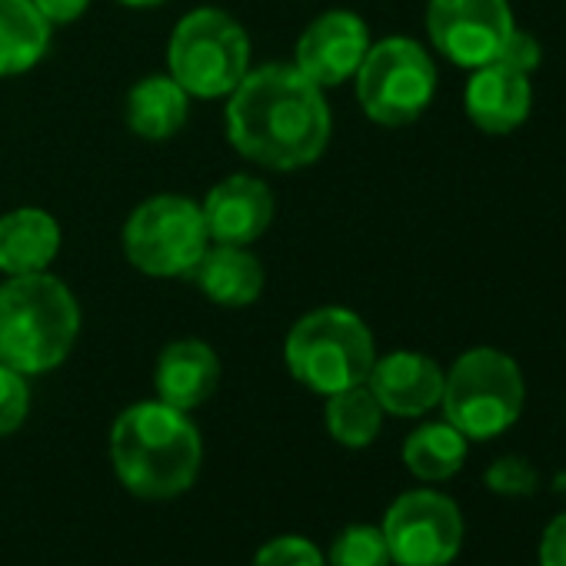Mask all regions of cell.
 Wrapping results in <instances>:
<instances>
[{"instance_id":"3957f363","label":"cell","mask_w":566,"mask_h":566,"mask_svg":"<svg viewBox=\"0 0 566 566\" xmlns=\"http://www.w3.org/2000/svg\"><path fill=\"white\" fill-rule=\"evenodd\" d=\"M81 334V307L64 280L44 273L0 283V364L24 377L48 374L67 360Z\"/></svg>"},{"instance_id":"52a82bcc","label":"cell","mask_w":566,"mask_h":566,"mask_svg":"<svg viewBox=\"0 0 566 566\" xmlns=\"http://www.w3.org/2000/svg\"><path fill=\"white\" fill-rule=\"evenodd\" d=\"M354 77L364 114L380 127H407L420 120L437 94V64L410 38L370 44Z\"/></svg>"},{"instance_id":"e0dca14e","label":"cell","mask_w":566,"mask_h":566,"mask_svg":"<svg viewBox=\"0 0 566 566\" xmlns=\"http://www.w3.org/2000/svg\"><path fill=\"white\" fill-rule=\"evenodd\" d=\"M61 253V223L41 207H21L0 217V273H44Z\"/></svg>"},{"instance_id":"603a6c76","label":"cell","mask_w":566,"mask_h":566,"mask_svg":"<svg viewBox=\"0 0 566 566\" xmlns=\"http://www.w3.org/2000/svg\"><path fill=\"white\" fill-rule=\"evenodd\" d=\"M483 483L496 496H533L536 486H539V473H536V467L530 460L506 453V457H500V460H493L486 467Z\"/></svg>"},{"instance_id":"9a60e30c","label":"cell","mask_w":566,"mask_h":566,"mask_svg":"<svg viewBox=\"0 0 566 566\" xmlns=\"http://www.w3.org/2000/svg\"><path fill=\"white\" fill-rule=\"evenodd\" d=\"M217 384H220V360H217V350L203 340H193V337L174 340L157 357V370H154L157 400L184 413L207 403L217 394Z\"/></svg>"},{"instance_id":"484cf974","label":"cell","mask_w":566,"mask_h":566,"mask_svg":"<svg viewBox=\"0 0 566 566\" xmlns=\"http://www.w3.org/2000/svg\"><path fill=\"white\" fill-rule=\"evenodd\" d=\"M496 61L530 77V74L539 67V61H543V51H539V41H536L530 31H520V28H513V34L506 38V44H503V51H500V57H496Z\"/></svg>"},{"instance_id":"4fadbf2b","label":"cell","mask_w":566,"mask_h":566,"mask_svg":"<svg viewBox=\"0 0 566 566\" xmlns=\"http://www.w3.org/2000/svg\"><path fill=\"white\" fill-rule=\"evenodd\" d=\"M384 413L394 417H423L440 407L443 397V370L433 357L417 350H394L374 360L367 377Z\"/></svg>"},{"instance_id":"ba28073f","label":"cell","mask_w":566,"mask_h":566,"mask_svg":"<svg viewBox=\"0 0 566 566\" xmlns=\"http://www.w3.org/2000/svg\"><path fill=\"white\" fill-rule=\"evenodd\" d=\"M207 223L200 203L177 193L144 200L124 223V253L147 276H187L207 250Z\"/></svg>"},{"instance_id":"5bb4252c","label":"cell","mask_w":566,"mask_h":566,"mask_svg":"<svg viewBox=\"0 0 566 566\" xmlns=\"http://www.w3.org/2000/svg\"><path fill=\"white\" fill-rule=\"evenodd\" d=\"M463 107L467 117L493 137H506L516 127L526 124L530 107H533V91L530 77L493 61L473 71L467 91H463Z\"/></svg>"},{"instance_id":"83f0119b","label":"cell","mask_w":566,"mask_h":566,"mask_svg":"<svg viewBox=\"0 0 566 566\" xmlns=\"http://www.w3.org/2000/svg\"><path fill=\"white\" fill-rule=\"evenodd\" d=\"M34 8L44 14L51 28H57V24H74L77 18H84L91 0H34Z\"/></svg>"},{"instance_id":"d6986e66","label":"cell","mask_w":566,"mask_h":566,"mask_svg":"<svg viewBox=\"0 0 566 566\" xmlns=\"http://www.w3.org/2000/svg\"><path fill=\"white\" fill-rule=\"evenodd\" d=\"M51 48V24L34 0H0V77H18L41 64Z\"/></svg>"},{"instance_id":"9c48e42d","label":"cell","mask_w":566,"mask_h":566,"mask_svg":"<svg viewBox=\"0 0 566 566\" xmlns=\"http://www.w3.org/2000/svg\"><path fill=\"white\" fill-rule=\"evenodd\" d=\"M380 530L397 566H450L463 546V513L437 490L400 493Z\"/></svg>"},{"instance_id":"8992f818","label":"cell","mask_w":566,"mask_h":566,"mask_svg":"<svg viewBox=\"0 0 566 566\" xmlns=\"http://www.w3.org/2000/svg\"><path fill=\"white\" fill-rule=\"evenodd\" d=\"M167 67V74L190 97H230V91L250 71V38L230 14L217 8L190 11L170 34Z\"/></svg>"},{"instance_id":"7c38bea8","label":"cell","mask_w":566,"mask_h":566,"mask_svg":"<svg viewBox=\"0 0 566 566\" xmlns=\"http://www.w3.org/2000/svg\"><path fill=\"white\" fill-rule=\"evenodd\" d=\"M210 243L247 247L266 233L273 223V193L263 180L250 174H233L210 187L200 203Z\"/></svg>"},{"instance_id":"ffe728a7","label":"cell","mask_w":566,"mask_h":566,"mask_svg":"<svg viewBox=\"0 0 566 566\" xmlns=\"http://www.w3.org/2000/svg\"><path fill=\"white\" fill-rule=\"evenodd\" d=\"M467 450L470 440L447 420L437 423H423L417 427L407 443H403V463L417 480L427 483H443L450 476H457L467 463Z\"/></svg>"},{"instance_id":"30bf717a","label":"cell","mask_w":566,"mask_h":566,"mask_svg":"<svg viewBox=\"0 0 566 566\" xmlns=\"http://www.w3.org/2000/svg\"><path fill=\"white\" fill-rule=\"evenodd\" d=\"M513 28L510 0H430L427 4V34L433 48L467 71L493 64Z\"/></svg>"},{"instance_id":"7a4b0ae2","label":"cell","mask_w":566,"mask_h":566,"mask_svg":"<svg viewBox=\"0 0 566 566\" xmlns=\"http://www.w3.org/2000/svg\"><path fill=\"white\" fill-rule=\"evenodd\" d=\"M111 460L134 496L174 500L190 490L200 473V430L184 410L164 400H144L117 417L111 430Z\"/></svg>"},{"instance_id":"cb8c5ba5","label":"cell","mask_w":566,"mask_h":566,"mask_svg":"<svg viewBox=\"0 0 566 566\" xmlns=\"http://www.w3.org/2000/svg\"><path fill=\"white\" fill-rule=\"evenodd\" d=\"M28 410H31L28 377L8 364H0V437L21 430V423L28 420Z\"/></svg>"},{"instance_id":"ac0fdd59","label":"cell","mask_w":566,"mask_h":566,"mask_svg":"<svg viewBox=\"0 0 566 566\" xmlns=\"http://www.w3.org/2000/svg\"><path fill=\"white\" fill-rule=\"evenodd\" d=\"M124 114H127L130 134H137L140 140H150V144L170 140L187 124L190 94L170 74H154L130 87Z\"/></svg>"},{"instance_id":"2e32d148","label":"cell","mask_w":566,"mask_h":566,"mask_svg":"<svg viewBox=\"0 0 566 566\" xmlns=\"http://www.w3.org/2000/svg\"><path fill=\"white\" fill-rule=\"evenodd\" d=\"M187 280L217 307H250L263 294V263L233 243H207Z\"/></svg>"},{"instance_id":"7402d4cb","label":"cell","mask_w":566,"mask_h":566,"mask_svg":"<svg viewBox=\"0 0 566 566\" xmlns=\"http://www.w3.org/2000/svg\"><path fill=\"white\" fill-rule=\"evenodd\" d=\"M331 566H390V549L380 526L354 523L331 543Z\"/></svg>"},{"instance_id":"277c9868","label":"cell","mask_w":566,"mask_h":566,"mask_svg":"<svg viewBox=\"0 0 566 566\" xmlns=\"http://www.w3.org/2000/svg\"><path fill=\"white\" fill-rule=\"evenodd\" d=\"M283 360L297 384L331 397L337 390L367 384L377 347L370 327L354 311L321 307L291 327Z\"/></svg>"},{"instance_id":"f1b7e54d","label":"cell","mask_w":566,"mask_h":566,"mask_svg":"<svg viewBox=\"0 0 566 566\" xmlns=\"http://www.w3.org/2000/svg\"><path fill=\"white\" fill-rule=\"evenodd\" d=\"M124 8H157V4H164V0H120Z\"/></svg>"},{"instance_id":"4316f807","label":"cell","mask_w":566,"mask_h":566,"mask_svg":"<svg viewBox=\"0 0 566 566\" xmlns=\"http://www.w3.org/2000/svg\"><path fill=\"white\" fill-rule=\"evenodd\" d=\"M536 556H539V566H566V510L546 523Z\"/></svg>"},{"instance_id":"6da1fadb","label":"cell","mask_w":566,"mask_h":566,"mask_svg":"<svg viewBox=\"0 0 566 566\" xmlns=\"http://www.w3.org/2000/svg\"><path fill=\"white\" fill-rule=\"evenodd\" d=\"M331 104L297 64L247 71L230 91L227 137L233 150L266 170L311 167L331 144Z\"/></svg>"},{"instance_id":"5b68a950","label":"cell","mask_w":566,"mask_h":566,"mask_svg":"<svg viewBox=\"0 0 566 566\" xmlns=\"http://www.w3.org/2000/svg\"><path fill=\"white\" fill-rule=\"evenodd\" d=\"M526 403L520 364L496 347H473L443 374V417L467 440H493L506 433Z\"/></svg>"},{"instance_id":"8fae6325","label":"cell","mask_w":566,"mask_h":566,"mask_svg":"<svg viewBox=\"0 0 566 566\" xmlns=\"http://www.w3.org/2000/svg\"><path fill=\"white\" fill-rule=\"evenodd\" d=\"M370 28L350 11L321 14L297 41V71H304L317 87H340L357 74L370 51Z\"/></svg>"},{"instance_id":"44dd1931","label":"cell","mask_w":566,"mask_h":566,"mask_svg":"<svg viewBox=\"0 0 566 566\" xmlns=\"http://www.w3.org/2000/svg\"><path fill=\"white\" fill-rule=\"evenodd\" d=\"M380 427H384V407L377 403L367 384L327 397V430L340 447L364 450L380 437Z\"/></svg>"},{"instance_id":"d4e9b609","label":"cell","mask_w":566,"mask_h":566,"mask_svg":"<svg viewBox=\"0 0 566 566\" xmlns=\"http://www.w3.org/2000/svg\"><path fill=\"white\" fill-rule=\"evenodd\" d=\"M253 566H324V553L304 536H276L260 546Z\"/></svg>"}]
</instances>
